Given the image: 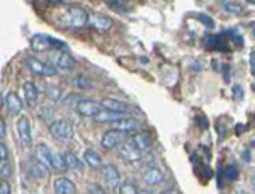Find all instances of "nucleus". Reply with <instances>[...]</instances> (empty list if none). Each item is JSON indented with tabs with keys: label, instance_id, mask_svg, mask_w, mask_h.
Wrapping results in <instances>:
<instances>
[{
	"label": "nucleus",
	"instance_id": "f257e3e1",
	"mask_svg": "<svg viewBox=\"0 0 255 194\" xmlns=\"http://www.w3.org/2000/svg\"><path fill=\"white\" fill-rule=\"evenodd\" d=\"M87 19H88V14L82 7L72 5L63 12V15L60 17V22H62V26L67 27V29H79V27L87 26Z\"/></svg>",
	"mask_w": 255,
	"mask_h": 194
},
{
	"label": "nucleus",
	"instance_id": "bb28decb",
	"mask_svg": "<svg viewBox=\"0 0 255 194\" xmlns=\"http://www.w3.org/2000/svg\"><path fill=\"white\" fill-rule=\"evenodd\" d=\"M116 191L121 193V194H136V193H138V188H136L135 184H131V183H124V184H121Z\"/></svg>",
	"mask_w": 255,
	"mask_h": 194
},
{
	"label": "nucleus",
	"instance_id": "4c0bfd02",
	"mask_svg": "<svg viewBox=\"0 0 255 194\" xmlns=\"http://www.w3.org/2000/svg\"><path fill=\"white\" fill-rule=\"evenodd\" d=\"M250 74L255 75V50L250 53Z\"/></svg>",
	"mask_w": 255,
	"mask_h": 194
},
{
	"label": "nucleus",
	"instance_id": "f03ea898",
	"mask_svg": "<svg viewBox=\"0 0 255 194\" xmlns=\"http://www.w3.org/2000/svg\"><path fill=\"white\" fill-rule=\"evenodd\" d=\"M50 131L56 140L60 141H72L75 136L74 126L67 119H56L50 124Z\"/></svg>",
	"mask_w": 255,
	"mask_h": 194
},
{
	"label": "nucleus",
	"instance_id": "2f4dec72",
	"mask_svg": "<svg viewBox=\"0 0 255 194\" xmlns=\"http://www.w3.org/2000/svg\"><path fill=\"white\" fill-rule=\"evenodd\" d=\"M50 43H51V48H55V50H67V44L56 38H51V36H50Z\"/></svg>",
	"mask_w": 255,
	"mask_h": 194
},
{
	"label": "nucleus",
	"instance_id": "aec40b11",
	"mask_svg": "<svg viewBox=\"0 0 255 194\" xmlns=\"http://www.w3.org/2000/svg\"><path fill=\"white\" fill-rule=\"evenodd\" d=\"M5 107L9 111V114H19L22 111L21 97H17V94H14V92H9L5 96Z\"/></svg>",
	"mask_w": 255,
	"mask_h": 194
},
{
	"label": "nucleus",
	"instance_id": "1a4fd4ad",
	"mask_svg": "<svg viewBox=\"0 0 255 194\" xmlns=\"http://www.w3.org/2000/svg\"><path fill=\"white\" fill-rule=\"evenodd\" d=\"M102 174H104V179H106V184L109 186L111 189H117L119 188V183H121V172L116 165L112 164H107L106 167L102 169Z\"/></svg>",
	"mask_w": 255,
	"mask_h": 194
},
{
	"label": "nucleus",
	"instance_id": "393cba45",
	"mask_svg": "<svg viewBox=\"0 0 255 194\" xmlns=\"http://www.w3.org/2000/svg\"><path fill=\"white\" fill-rule=\"evenodd\" d=\"M12 176V165L10 162L7 159L0 160V177L2 179H9V177Z\"/></svg>",
	"mask_w": 255,
	"mask_h": 194
},
{
	"label": "nucleus",
	"instance_id": "412c9836",
	"mask_svg": "<svg viewBox=\"0 0 255 194\" xmlns=\"http://www.w3.org/2000/svg\"><path fill=\"white\" fill-rule=\"evenodd\" d=\"M131 141L140 148L141 152H145V153L150 150V147H152V143H153L152 136H150L148 133H145V131H140V133H136L135 136H131Z\"/></svg>",
	"mask_w": 255,
	"mask_h": 194
},
{
	"label": "nucleus",
	"instance_id": "e433bc0d",
	"mask_svg": "<svg viewBox=\"0 0 255 194\" xmlns=\"http://www.w3.org/2000/svg\"><path fill=\"white\" fill-rule=\"evenodd\" d=\"M233 92H235V97H237V100L244 99V89H240L238 86H235L233 87Z\"/></svg>",
	"mask_w": 255,
	"mask_h": 194
},
{
	"label": "nucleus",
	"instance_id": "9b49d317",
	"mask_svg": "<svg viewBox=\"0 0 255 194\" xmlns=\"http://www.w3.org/2000/svg\"><path fill=\"white\" fill-rule=\"evenodd\" d=\"M36 159L43 162L48 169H55V152H51V148H48L44 143L36 147Z\"/></svg>",
	"mask_w": 255,
	"mask_h": 194
},
{
	"label": "nucleus",
	"instance_id": "ea45409f",
	"mask_svg": "<svg viewBox=\"0 0 255 194\" xmlns=\"http://www.w3.org/2000/svg\"><path fill=\"white\" fill-rule=\"evenodd\" d=\"M254 36H255V29H254Z\"/></svg>",
	"mask_w": 255,
	"mask_h": 194
},
{
	"label": "nucleus",
	"instance_id": "c9c22d12",
	"mask_svg": "<svg viewBox=\"0 0 255 194\" xmlns=\"http://www.w3.org/2000/svg\"><path fill=\"white\" fill-rule=\"evenodd\" d=\"M88 193H97V194H104L106 191H104L100 186H97V184H92V186H88Z\"/></svg>",
	"mask_w": 255,
	"mask_h": 194
},
{
	"label": "nucleus",
	"instance_id": "58836bf2",
	"mask_svg": "<svg viewBox=\"0 0 255 194\" xmlns=\"http://www.w3.org/2000/svg\"><path fill=\"white\" fill-rule=\"evenodd\" d=\"M250 186H252V189L255 191V174H254L252 177H250Z\"/></svg>",
	"mask_w": 255,
	"mask_h": 194
},
{
	"label": "nucleus",
	"instance_id": "6e6552de",
	"mask_svg": "<svg viewBox=\"0 0 255 194\" xmlns=\"http://www.w3.org/2000/svg\"><path fill=\"white\" fill-rule=\"evenodd\" d=\"M87 26H90L92 29H95V31L106 32L112 27V21L109 17H106V15L97 14V12H92V14H88Z\"/></svg>",
	"mask_w": 255,
	"mask_h": 194
},
{
	"label": "nucleus",
	"instance_id": "dca6fc26",
	"mask_svg": "<svg viewBox=\"0 0 255 194\" xmlns=\"http://www.w3.org/2000/svg\"><path fill=\"white\" fill-rule=\"evenodd\" d=\"M53 191L56 194H75L77 186L70 179H67V177H58L53 184Z\"/></svg>",
	"mask_w": 255,
	"mask_h": 194
},
{
	"label": "nucleus",
	"instance_id": "c756f323",
	"mask_svg": "<svg viewBox=\"0 0 255 194\" xmlns=\"http://www.w3.org/2000/svg\"><path fill=\"white\" fill-rule=\"evenodd\" d=\"M79 100H80L79 96H77V94H70V96L67 97V99L63 100V102H65V106H67V107H74L75 109L77 104H79Z\"/></svg>",
	"mask_w": 255,
	"mask_h": 194
},
{
	"label": "nucleus",
	"instance_id": "20e7f679",
	"mask_svg": "<svg viewBox=\"0 0 255 194\" xmlns=\"http://www.w3.org/2000/svg\"><path fill=\"white\" fill-rule=\"evenodd\" d=\"M119 157L126 162H138L145 157V152H141L138 147L131 141V138L119 145Z\"/></svg>",
	"mask_w": 255,
	"mask_h": 194
},
{
	"label": "nucleus",
	"instance_id": "7c9ffc66",
	"mask_svg": "<svg viewBox=\"0 0 255 194\" xmlns=\"http://www.w3.org/2000/svg\"><path fill=\"white\" fill-rule=\"evenodd\" d=\"M225 174H226V179L237 181L238 179V167H235V165H230V167L225 171Z\"/></svg>",
	"mask_w": 255,
	"mask_h": 194
},
{
	"label": "nucleus",
	"instance_id": "b1692460",
	"mask_svg": "<svg viewBox=\"0 0 255 194\" xmlns=\"http://www.w3.org/2000/svg\"><path fill=\"white\" fill-rule=\"evenodd\" d=\"M48 171H50V169L39 160L31 165V176L34 177V179H44V177L48 176Z\"/></svg>",
	"mask_w": 255,
	"mask_h": 194
},
{
	"label": "nucleus",
	"instance_id": "473e14b6",
	"mask_svg": "<svg viewBox=\"0 0 255 194\" xmlns=\"http://www.w3.org/2000/svg\"><path fill=\"white\" fill-rule=\"evenodd\" d=\"M10 193H12L10 184L7 183L5 179H3V181H0V194H10Z\"/></svg>",
	"mask_w": 255,
	"mask_h": 194
},
{
	"label": "nucleus",
	"instance_id": "ddd939ff",
	"mask_svg": "<svg viewBox=\"0 0 255 194\" xmlns=\"http://www.w3.org/2000/svg\"><path fill=\"white\" fill-rule=\"evenodd\" d=\"M143 181L148 186H159L165 181V174L159 167H148L147 171L143 172Z\"/></svg>",
	"mask_w": 255,
	"mask_h": 194
},
{
	"label": "nucleus",
	"instance_id": "a19ab883",
	"mask_svg": "<svg viewBox=\"0 0 255 194\" xmlns=\"http://www.w3.org/2000/svg\"><path fill=\"white\" fill-rule=\"evenodd\" d=\"M254 91H255V86H254Z\"/></svg>",
	"mask_w": 255,
	"mask_h": 194
},
{
	"label": "nucleus",
	"instance_id": "9d476101",
	"mask_svg": "<svg viewBox=\"0 0 255 194\" xmlns=\"http://www.w3.org/2000/svg\"><path fill=\"white\" fill-rule=\"evenodd\" d=\"M55 67H56V70L63 72V74H70V72H74L77 68V62H75V58L72 55L62 53V55L56 56Z\"/></svg>",
	"mask_w": 255,
	"mask_h": 194
},
{
	"label": "nucleus",
	"instance_id": "cd10ccee",
	"mask_svg": "<svg viewBox=\"0 0 255 194\" xmlns=\"http://www.w3.org/2000/svg\"><path fill=\"white\" fill-rule=\"evenodd\" d=\"M48 99H51L55 102V100H60L62 99V89L58 86H50L48 87Z\"/></svg>",
	"mask_w": 255,
	"mask_h": 194
},
{
	"label": "nucleus",
	"instance_id": "c85d7f7f",
	"mask_svg": "<svg viewBox=\"0 0 255 194\" xmlns=\"http://www.w3.org/2000/svg\"><path fill=\"white\" fill-rule=\"evenodd\" d=\"M196 19H197L199 22L204 24L206 27H214V19H211L209 15H206V14H197V15H196Z\"/></svg>",
	"mask_w": 255,
	"mask_h": 194
},
{
	"label": "nucleus",
	"instance_id": "7ed1b4c3",
	"mask_svg": "<svg viewBox=\"0 0 255 194\" xmlns=\"http://www.w3.org/2000/svg\"><path fill=\"white\" fill-rule=\"evenodd\" d=\"M128 140V133L123 131V129H117V128H112L106 131L102 135V140H100V145H102L106 150H114V148L119 147L121 143Z\"/></svg>",
	"mask_w": 255,
	"mask_h": 194
},
{
	"label": "nucleus",
	"instance_id": "a211bd4d",
	"mask_svg": "<svg viewBox=\"0 0 255 194\" xmlns=\"http://www.w3.org/2000/svg\"><path fill=\"white\" fill-rule=\"evenodd\" d=\"M124 116H128V114H124V112H117V111H111V109L102 107V111H100L94 119L97 121V123H114V121L124 118Z\"/></svg>",
	"mask_w": 255,
	"mask_h": 194
},
{
	"label": "nucleus",
	"instance_id": "39448f33",
	"mask_svg": "<svg viewBox=\"0 0 255 194\" xmlns=\"http://www.w3.org/2000/svg\"><path fill=\"white\" fill-rule=\"evenodd\" d=\"M75 111L79 112L80 116H84V118H95V116L102 111V104L92 99H80Z\"/></svg>",
	"mask_w": 255,
	"mask_h": 194
},
{
	"label": "nucleus",
	"instance_id": "72a5a7b5",
	"mask_svg": "<svg viewBox=\"0 0 255 194\" xmlns=\"http://www.w3.org/2000/svg\"><path fill=\"white\" fill-rule=\"evenodd\" d=\"M3 159H9V148L0 141V160H3Z\"/></svg>",
	"mask_w": 255,
	"mask_h": 194
},
{
	"label": "nucleus",
	"instance_id": "4468645a",
	"mask_svg": "<svg viewBox=\"0 0 255 194\" xmlns=\"http://www.w3.org/2000/svg\"><path fill=\"white\" fill-rule=\"evenodd\" d=\"M22 94H24V100H26L27 107H36V104H38V99H39L38 87H36L32 82H26L22 86Z\"/></svg>",
	"mask_w": 255,
	"mask_h": 194
},
{
	"label": "nucleus",
	"instance_id": "a878e982",
	"mask_svg": "<svg viewBox=\"0 0 255 194\" xmlns=\"http://www.w3.org/2000/svg\"><path fill=\"white\" fill-rule=\"evenodd\" d=\"M72 84H74V86H75L77 89H82V91H87V89H90V87H92V82H90V80H88L87 77H82V75L77 77V79H74V82H72Z\"/></svg>",
	"mask_w": 255,
	"mask_h": 194
},
{
	"label": "nucleus",
	"instance_id": "5701e85b",
	"mask_svg": "<svg viewBox=\"0 0 255 194\" xmlns=\"http://www.w3.org/2000/svg\"><path fill=\"white\" fill-rule=\"evenodd\" d=\"M221 7H223L225 12H228V14L232 15H242L244 14V5L238 2H232V0H223L221 2Z\"/></svg>",
	"mask_w": 255,
	"mask_h": 194
},
{
	"label": "nucleus",
	"instance_id": "4be33fe9",
	"mask_svg": "<svg viewBox=\"0 0 255 194\" xmlns=\"http://www.w3.org/2000/svg\"><path fill=\"white\" fill-rule=\"evenodd\" d=\"M84 162L92 169H100L104 167V160L95 150H85L84 153Z\"/></svg>",
	"mask_w": 255,
	"mask_h": 194
},
{
	"label": "nucleus",
	"instance_id": "0eeeda50",
	"mask_svg": "<svg viewBox=\"0 0 255 194\" xmlns=\"http://www.w3.org/2000/svg\"><path fill=\"white\" fill-rule=\"evenodd\" d=\"M15 128H17V135L21 138V143L26 148H29L32 145V135H31V121L27 116H19L17 123H15Z\"/></svg>",
	"mask_w": 255,
	"mask_h": 194
},
{
	"label": "nucleus",
	"instance_id": "f3484780",
	"mask_svg": "<svg viewBox=\"0 0 255 194\" xmlns=\"http://www.w3.org/2000/svg\"><path fill=\"white\" fill-rule=\"evenodd\" d=\"M31 48L38 53H43V51H48L51 48L50 43V36H44V34H34L31 38Z\"/></svg>",
	"mask_w": 255,
	"mask_h": 194
},
{
	"label": "nucleus",
	"instance_id": "f8f14e48",
	"mask_svg": "<svg viewBox=\"0 0 255 194\" xmlns=\"http://www.w3.org/2000/svg\"><path fill=\"white\" fill-rule=\"evenodd\" d=\"M112 128H117V129H123V131L126 133H133V131H140L141 128V121L136 119V118H128V116H124V118L114 121V123H111Z\"/></svg>",
	"mask_w": 255,
	"mask_h": 194
},
{
	"label": "nucleus",
	"instance_id": "2eb2a0df",
	"mask_svg": "<svg viewBox=\"0 0 255 194\" xmlns=\"http://www.w3.org/2000/svg\"><path fill=\"white\" fill-rule=\"evenodd\" d=\"M102 107L106 109H111V111H117V112H124V114H128V112L133 111V106L129 102H124V100H117V99H104L102 102Z\"/></svg>",
	"mask_w": 255,
	"mask_h": 194
},
{
	"label": "nucleus",
	"instance_id": "f704fd0d",
	"mask_svg": "<svg viewBox=\"0 0 255 194\" xmlns=\"http://www.w3.org/2000/svg\"><path fill=\"white\" fill-rule=\"evenodd\" d=\"M7 136V126H5V121L0 118V140H3Z\"/></svg>",
	"mask_w": 255,
	"mask_h": 194
},
{
	"label": "nucleus",
	"instance_id": "6ab92c4d",
	"mask_svg": "<svg viewBox=\"0 0 255 194\" xmlns=\"http://www.w3.org/2000/svg\"><path fill=\"white\" fill-rule=\"evenodd\" d=\"M62 155H63L65 164H67V169L75 171V172H80V174L84 172V162L80 160L74 152H63Z\"/></svg>",
	"mask_w": 255,
	"mask_h": 194
},
{
	"label": "nucleus",
	"instance_id": "423d86ee",
	"mask_svg": "<svg viewBox=\"0 0 255 194\" xmlns=\"http://www.w3.org/2000/svg\"><path fill=\"white\" fill-rule=\"evenodd\" d=\"M26 65H27V68H29L32 74H36L39 77H53V75H56V72H58L55 67H50V65L39 62L38 58H32V56H27Z\"/></svg>",
	"mask_w": 255,
	"mask_h": 194
}]
</instances>
